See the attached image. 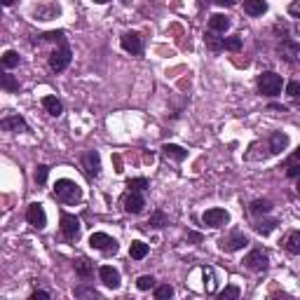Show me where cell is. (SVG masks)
<instances>
[{"instance_id":"cell-23","label":"cell","mask_w":300,"mask_h":300,"mask_svg":"<svg viewBox=\"0 0 300 300\" xmlns=\"http://www.w3.org/2000/svg\"><path fill=\"white\" fill-rule=\"evenodd\" d=\"M249 209H251V213H253V216H260V213L265 216V213L272 211V202H270V200H253Z\"/></svg>"},{"instance_id":"cell-27","label":"cell","mask_w":300,"mask_h":300,"mask_svg":"<svg viewBox=\"0 0 300 300\" xmlns=\"http://www.w3.org/2000/svg\"><path fill=\"white\" fill-rule=\"evenodd\" d=\"M2 66H5V68H14V66H19V54L14 52V50H7V52L2 54Z\"/></svg>"},{"instance_id":"cell-20","label":"cell","mask_w":300,"mask_h":300,"mask_svg":"<svg viewBox=\"0 0 300 300\" xmlns=\"http://www.w3.org/2000/svg\"><path fill=\"white\" fill-rule=\"evenodd\" d=\"M43 108L54 117H59L63 113V103L56 97H43Z\"/></svg>"},{"instance_id":"cell-43","label":"cell","mask_w":300,"mask_h":300,"mask_svg":"<svg viewBox=\"0 0 300 300\" xmlns=\"http://www.w3.org/2000/svg\"><path fill=\"white\" fill-rule=\"evenodd\" d=\"M293 159H296V162H300V148L296 150V152H293Z\"/></svg>"},{"instance_id":"cell-45","label":"cell","mask_w":300,"mask_h":300,"mask_svg":"<svg viewBox=\"0 0 300 300\" xmlns=\"http://www.w3.org/2000/svg\"><path fill=\"white\" fill-rule=\"evenodd\" d=\"M296 190H298V195H300V178H298V183H296Z\"/></svg>"},{"instance_id":"cell-29","label":"cell","mask_w":300,"mask_h":300,"mask_svg":"<svg viewBox=\"0 0 300 300\" xmlns=\"http://www.w3.org/2000/svg\"><path fill=\"white\" fill-rule=\"evenodd\" d=\"M127 188L134 190V193H141V190L148 188V178H129V181H127Z\"/></svg>"},{"instance_id":"cell-26","label":"cell","mask_w":300,"mask_h":300,"mask_svg":"<svg viewBox=\"0 0 300 300\" xmlns=\"http://www.w3.org/2000/svg\"><path fill=\"white\" fill-rule=\"evenodd\" d=\"M167 223H169L167 221V213H164V211H155L152 216H150L148 225H150V228H164Z\"/></svg>"},{"instance_id":"cell-1","label":"cell","mask_w":300,"mask_h":300,"mask_svg":"<svg viewBox=\"0 0 300 300\" xmlns=\"http://www.w3.org/2000/svg\"><path fill=\"white\" fill-rule=\"evenodd\" d=\"M54 197L63 204H75L82 200V190L75 181H68V178H59L54 183Z\"/></svg>"},{"instance_id":"cell-25","label":"cell","mask_w":300,"mask_h":300,"mask_svg":"<svg viewBox=\"0 0 300 300\" xmlns=\"http://www.w3.org/2000/svg\"><path fill=\"white\" fill-rule=\"evenodd\" d=\"M223 50H230V52H239V50H242V38H239V36L223 38Z\"/></svg>"},{"instance_id":"cell-46","label":"cell","mask_w":300,"mask_h":300,"mask_svg":"<svg viewBox=\"0 0 300 300\" xmlns=\"http://www.w3.org/2000/svg\"><path fill=\"white\" fill-rule=\"evenodd\" d=\"M94 2H99V5H103V2H108V0H94Z\"/></svg>"},{"instance_id":"cell-22","label":"cell","mask_w":300,"mask_h":300,"mask_svg":"<svg viewBox=\"0 0 300 300\" xmlns=\"http://www.w3.org/2000/svg\"><path fill=\"white\" fill-rule=\"evenodd\" d=\"M150 247L146 244V242H132V247H129V256L134 258V260H143V258L148 256Z\"/></svg>"},{"instance_id":"cell-11","label":"cell","mask_w":300,"mask_h":300,"mask_svg":"<svg viewBox=\"0 0 300 300\" xmlns=\"http://www.w3.org/2000/svg\"><path fill=\"white\" fill-rule=\"evenodd\" d=\"M120 45H122V50L124 52H129V54H141L143 52V40L139 33H124L122 38H120Z\"/></svg>"},{"instance_id":"cell-32","label":"cell","mask_w":300,"mask_h":300,"mask_svg":"<svg viewBox=\"0 0 300 300\" xmlns=\"http://www.w3.org/2000/svg\"><path fill=\"white\" fill-rule=\"evenodd\" d=\"M239 289L237 286H225V289H223L221 293H218V298L221 300H235V298H239Z\"/></svg>"},{"instance_id":"cell-19","label":"cell","mask_w":300,"mask_h":300,"mask_svg":"<svg viewBox=\"0 0 300 300\" xmlns=\"http://www.w3.org/2000/svg\"><path fill=\"white\" fill-rule=\"evenodd\" d=\"M162 150H164V155H167V157L176 159V162H183V159L188 157V150L181 148V146H176V143H164Z\"/></svg>"},{"instance_id":"cell-4","label":"cell","mask_w":300,"mask_h":300,"mask_svg":"<svg viewBox=\"0 0 300 300\" xmlns=\"http://www.w3.org/2000/svg\"><path fill=\"white\" fill-rule=\"evenodd\" d=\"M68 63H71V47L68 45H61L59 50H54L50 54V68L54 73H61L68 68Z\"/></svg>"},{"instance_id":"cell-28","label":"cell","mask_w":300,"mask_h":300,"mask_svg":"<svg viewBox=\"0 0 300 300\" xmlns=\"http://www.w3.org/2000/svg\"><path fill=\"white\" fill-rule=\"evenodd\" d=\"M0 87L5 89V92H19V82L12 75H2L0 78Z\"/></svg>"},{"instance_id":"cell-41","label":"cell","mask_w":300,"mask_h":300,"mask_svg":"<svg viewBox=\"0 0 300 300\" xmlns=\"http://www.w3.org/2000/svg\"><path fill=\"white\" fill-rule=\"evenodd\" d=\"M216 2H218V5H223V7H232L237 0H216Z\"/></svg>"},{"instance_id":"cell-3","label":"cell","mask_w":300,"mask_h":300,"mask_svg":"<svg viewBox=\"0 0 300 300\" xmlns=\"http://www.w3.org/2000/svg\"><path fill=\"white\" fill-rule=\"evenodd\" d=\"M89 247L103 251L106 256L117 253V249H120V247H117V242H115L110 235H106V232H92V237H89Z\"/></svg>"},{"instance_id":"cell-33","label":"cell","mask_w":300,"mask_h":300,"mask_svg":"<svg viewBox=\"0 0 300 300\" xmlns=\"http://www.w3.org/2000/svg\"><path fill=\"white\" fill-rule=\"evenodd\" d=\"M171 296H174V289H171L169 284H162V286L155 289V298L157 300H167V298H171Z\"/></svg>"},{"instance_id":"cell-21","label":"cell","mask_w":300,"mask_h":300,"mask_svg":"<svg viewBox=\"0 0 300 300\" xmlns=\"http://www.w3.org/2000/svg\"><path fill=\"white\" fill-rule=\"evenodd\" d=\"M75 272H78V277H82V279H89V277L94 274V263H92L89 258H80L78 263H75Z\"/></svg>"},{"instance_id":"cell-9","label":"cell","mask_w":300,"mask_h":300,"mask_svg":"<svg viewBox=\"0 0 300 300\" xmlns=\"http://www.w3.org/2000/svg\"><path fill=\"white\" fill-rule=\"evenodd\" d=\"M249 244V239L244 232H232V235H228V237L221 239V249L225 251V253H232V251H239V249H244Z\"/></svg>"},{"instance_id":"cell-8","label":"cell","mask_w":300,"mask_h":300,"mask_svg":"<svg viewBox=\"0 0 300 300\" xmlns=\"http://www.w3.org/2000/svg\"><path fill=\"white\" fill-rule=\"evenodd\" d=\"M204 225H209V228H223L225 223L230 221V213L225 209H206L202 216Z\"/></svg>"},{"instance_id":"cell-14","label":"cell","mask_w":300,"mask_h":300,"mask_svg":"<svg viewBox=\"0 0 300 300\" xmlns=\"http://www.w3.org/2000/svg\"><path fill=\"white\" fill-rule=\"evenodd\" d=\"M267 143H270V152H282V150H286V146H289V136L282 132H272L270 136H267Z\"/></svg>"},{"instance_id":"cell-18","label":"cell","mask_w":300,"mask_h":300,"mask_svg":"<svg viewBox=\"0 0 300 300\" xmlns=\"http://www.w3.org/2000/svg\"><path fill=\"white\" fill-rule=\"evenodd\" d=\"M209 28H211L213 33H225L230 28V19L225 14H211L209 17Z\"/></svg>"},{"instance_id":"cell-16","label":"cell","mask_w":300,"mask_h":300,"mask_svg":"<svg viewBox=\"0 0 300 300\" xmlns=\"http://www.w3.org/2000/svg\"><path fill=\"white\" fill-rule=\"evenodd\" d=\"M284 249L293 253V256H300V230H291L286 239H284Z\"/></svg>"},{"instance_id":"cell-13","label":"cell","mask_w":300,"mask_h":300,"mask_svg":"<svg viewBox=\"0 0 300 300\" xmlns=\"http://www.w3.org/2000/svg\"><path fill=\"white\" fill-rule=\"evenodd\" d=\"M122 204H124V211H127V213H141L143 206H146V200L141 197V193L129 190V195L122 200Z\"/></svg>"},{"instance_id":"cell-34","label":"cell","mask_w":300,"mask_h":300,"mask_svg":"<svg viewBox=\"0 0 300 300\" xmlns=\"http://www.w3.org/2000/svg\"><path fill=\"white\" fill-rule=\"evenodd\" d=\"M286 94H289L293 101H300V82H296V80L289 82V85H286Z\"/></svg>"},{"instance_id":"cell-17","label":"cell","mask_w":300,"mask_h":300,"mask_svg":"<svg viewBox=\"0 0 300 300\" xmlns=\"http://www.w3.org/2000/svg\"><path fill=\"white\" fill-rule=\"evenodd\" d=\"M244 12L251 17H260L267 12V2L265 0H244Z\"/></svg>"},{"instance_id":"cell-5","label":"cell","mask_w":300,"mask_h":300,"mask_svg":"<svg viewBox=\"0 0 300 300\" xmlns=\"http://www.w3.org/2000/svg\"><path fill=\"white\" fill-rule=\"evenodd\" d=\"M59 223H61V232L66 239H71V242H75V239L80 237V218L78 216H73V213H61V218H59Z\"/></svg>"},{"instance_id":"cell-40","label":"cell","mask_w":300,"mask_h":300,"mask_svg":"<svg viewBox=\"0 0 300 300\" xmlns=\"http://www.w3.org/2000/svg\"><path fill=\"white\" fill-rule=\"evenodd\" d=\"M284 47H289V50H293V52H300V45L293 43V40H289V38L284 40Z\"/></svg>"},{"instance_id":"cell-10","label":"cell","mask_w":300,"mask_h":300,"mask_svg":"<svg viewBox=\"0 0 300 300\" xmlns=\"http://www.w3.org/2000/svg\"><path fill=\"white\" fill-rule=\"evenodd\" d=\"M244 265H247L249 270H253V272H265V270H267V256H265L260 249H253V251L244 258Z\"/></svg>"},{"instance_id":"cell-2","label":"cell","mask_w":300,"mask_h":300,"mask_svg":"<svg viewBox=\"0 0 300 300\" xmlns=\"http://www.w3.org/2000/svg\"><path fill=\"white\" fill-rule=\"evenodd\" d=\"M284 87V78L277 75V73L267 71L263 75H258V92L265 94V97H279Z\"/></svg>"},{"instance_id":"cell-30","label":"cell","mask_w":300,"mask_h":300,"mask_svg":"<svg viewBox=\"0 0 300 300\" xmlns=\"http://www.w3.org/2000/svg\"><path fill=\"white\" fill-rule=\"evenodd\" d=\"M136 286H139V291H148V289L155 286V277L152 274H143V277L136 279Z\"/></svg>"},{"instance_id":"cell-35","label":"cell","mask_w":300,"mask_h":300,"mask_svg":"<svg viewBox=\"0 0 300 300\" xmlns=\"http://www.w3.org/2000/svg\"><path fill=\"white\" fill-rule=\"evenodd\" d=\"M204 40H206V47H209V50H213V52H218V50H223V38L206 36Z\"/></svg>"},{"instance_id":"cell-42","label":"cell","mask_w":300,"mask_h":300,"mask_svg":"<svg viewBox=\"0 0 300 300\" xmlns=\"http://www.w3.org/2000/svg\"><path fill=\"white\" fill-rule=\"evenodd\" d=\"M188 239H193V242H202V237H200L197 232H188Z\"/></svg>"},{"instance_id":"cell-15","label":"cell","mask_w":300,"mask_h":300,"mask_svg":"<svg viewBox=\"0 0 300 300\" xmlns=\"http://www.w3.org/2000/svg\"><path fill=\"white\" fill-rule=\"evenodd\" d=\"M0 127H2L5 132H24V129H26V120L19 117V115H9V117H2Z\"/></svg>"},{"instance_id":"cell-31","label":"cell","mask_w":300,"mask_h":300,"mask_svg":"<svg viewBox=\"0 0 300 300\" xmlns=\"http://www.w3.org/2000/svg\"><path fill=\"white\" fill-rule=\"evenodd\" d=\"M47 174H50V167H47V164H38V167H36V174H33V178H36L38 186H45V181H47Z\"/></svg>"},{"instance_id":"cell-24","label":"cell","mask_w":300,"mask_h":300,"mask_svg":"<svg viewBox=\"0 0 300 300\" xmlns=\"http://www.w3.org/2000/svg\"><path fill=\"white\" fill-rule=\"evenodd\" d=\"M277 225H279V223L274 221V218H263V221H258V223H256V232L265 237V235H270V232H272V230L277 228Z\"/></svg>"},{"instance_id":"cell-6","label":"cell","mask_w":300,"mask_h":300,"mask_svg":"<svg viewBox=\"0 0 300 300\" xmlns=\"http://www.w3.org/2000/svg\"><path fill=\"white\" fill-rule=\"evenodd\" d=\"M82 169H85V174L89 178H97L99 171H101V157H99L97 150H87L85 155H82Z\"/></svg>"},{"instance_id":"cell-44","label":"cell","mask_w":300,"mask_h":300,"mask_svg":"<svg viewBox=\"0 0 300 300\" xmlns=\"http://www.w3.org/2000/svg\"><path fill=\"white\" fill-rule=\"evenodd\" d=\"M2 5H5V7H9V5H14V0H2Z\"/></svg>"},{"instance_id":"cell-38","label":"cell","mask_w":300,"mask_h":300,"mask_svg":"<svg viewBox=\"0 0 300 300\" xmlns=\"http://www.w3.org/2000/svg\"><path fill=\"white\" fill-rule=\"evenodd\" d=\"M31 300H50V293L47 291H33L31 293Z\"/></svg>"},{"instance_id":"cell-12","label":"cell","mask_w":300,"mask_h":300,"mask_svg":"<svg viewBox=\"0 0 300 300\" xmlns=\"http://www.w3.org/2000/svg\"><path fill=\"white\" fill-rule=\"evenodd\" d=\"M99 277H101V282H103V286H108V289H120V272L115 270V267H110V265H101L99 267Z\"/></svg>"},{"instance_id":"cell-7","label":"cell","mask_w":300,"mask_h":300,"mask_svg":"<svg viewBox=\"0 0 300 300\" xmlns=\"http://www.w3.org/2000/svg\"><path fill=\"white\" fill-rule=\"evenodd\" d=\"M26 221L31 223L36 230H43L45 225H47V213H45L43 204L33 202L31 206H28V209H26Z\"/></svg>"},{"instance_id":"cell-36","label":"cell","mask_w":300,"mask_h":300,"mask_svg":"<svg viewBox=\"0 0 300 300\" xmlns=\"http://www.w3.org/2000/svg\"><path fill=\"white\" fill-rule=\"evenodd\" d=\"M286 176H289V178H300V162L293 159L291 164L286 167Z\"/></svg>"},{"instance_id":"cell-39","label":"cell","mask_w":300,"mask_h":300,"mask_svg":"<svg viewBox=\"0 0 300 300\" xmlns=\"http://www.w3.org/2000/svg\"><path fill=\"white\" fill-rule=\"evenodd\" d=\"M75 296H94V298H97L99 293L94 291V289H75Z\"/></svg>"},{"instance_id":"cell-37","label":"cell","mask_w":300,"mask_h":300,"mask_svg":"<svg viewBox=\"0 0 300 300\" xmlns=\"http://www.w3.org/2000/svg\"><path fill=\"white\" fill-rule=\"evenodd\" d=\"M43 40H63V31H52V33H45L43 36Z\"/></svg>"}]
</instances>
